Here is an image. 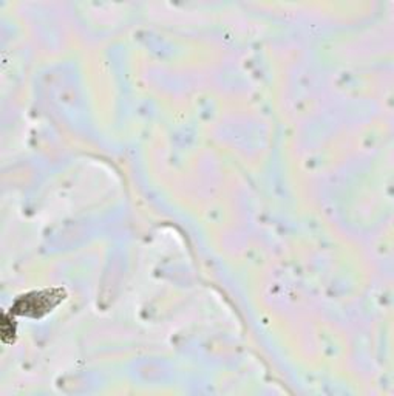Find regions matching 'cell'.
<instances>
[{"instance_id": "1", "label": "cell", "mask_w": 394, "mask_h": 396, "mask_svg": "<svg viewBox=\"0 0 394 396\" xmlns=\"http://www.w3.org/2000/svg\"><path fill=\"white\" fill-rule=\"evenodd\" d=\"M57 302H51L50 293L47 294H36V297H25L20 299L16 305V310L22 315L29 316H41L42 313L50 311L51 306H55Z\"/></svg>"}]
</instances>
